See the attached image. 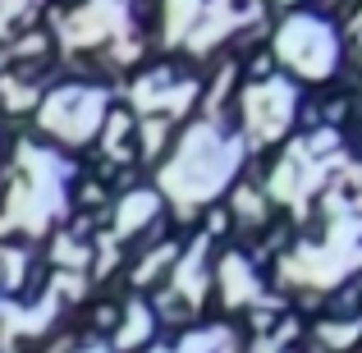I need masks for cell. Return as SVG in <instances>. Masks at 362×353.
Returning a JSON list of instances; mask_svg holds the SVG:
<instances>
[{
    "instance_id": "7",
    "label": "cell",
    "mask_w": 362,
    "mask_h": 353,
    "mask_svg": "<svg viewBox=\"0 0 362 353\" xmlns=\"http://www.w3.org/2000/svg\"><path fill=\"white\" fill-rule=\"evenodd\" d=\"M354 184L362 188V170H354ZM358 207H362V193H358Z\"/></svg>"
},
{
    "instance_id": "8",
    "label": "cell",
    "mask_w": 362,
    "mask_h": 353,
    "mask_svg": "<svg viewBox=\"0 0 362 353\" xmlns=\"http://www.w3.org/2000/svg\"><path fill=\"white\" fill-rule=\"evenodd\" d=\"M88 353H106V349H88Z\"/></svg>"
},
{
    "instance_id": "6",
    "label": "cell",
    "mask_w": 362,
    "mask_h": 353,
    "mask_svg": "<svg viewBox=\"0 0 362 353\" xmlns=\"http://www.w3.org/2000/svg\"><path fill=\"white\" fill-rule=\"evenodd\" d=\"M147 330H151V317H147V312H142V308H138V303H133V317H129V326H124V335H119V345H138V340H142V335H147Z\"/></svg>"
},
{
    "instance_id": "1",
    "label": "cell",
    "mask_w": 362,
    "mask_h": 353,
    "mask_svg": "<svg viewBox=\"0 0 362 353\" xmlns=\"http://www.w3.org/2000/svg\"><path fill=\"white\" fill-rule=\"evenodd\" d=\"M234 166H239L234 142H225L216 129H193L179 161L165 170V188H175L179 202H202L234 175Z\"/></svg>"
},
{
    "instance_id": "5",
    "label": "cell",
    "mask_w": 362,
    "mask_h": 353,
    "mask_svg": "<svg viewBox=\"0 0 362 353\" xmlns=\"http://www.w3.org/2000/svg\"><path fill=\"white\" fill-rule=\"evenodd\" d=\"M151 212H156V197H151V193H133V202L124 207V216H119V234H129L133 225H138V221H147Z\"/></svg>"
},
{
    "instance_id": "4",
    "label": "cell",
    "mask_w": 362,
    "mask_h": 353,
    "mask_svg": "<svg viewBox=\"0 0 362 353\" xmlns=\"http://www.w3.org/2000/svg\"><path fill=\"white\" fill-rule=\"evenodd\" d=\"M289 110H293V88H284V83L252 88V97H247V124H252V133H257L262 142L275 138V133H284Z\"/></svg>"
},
{
    "instance_id": "3",
    "label": "cell",
    "mask_w": 362,
    "mask_h": 353,
    "mask_svg": "<svg viewBox=\"0 0 362 353\" xmlns=\"http://www.w3.org/2000/svg\"><path fill=\"white\" fill-rule=\"evenodd\" d=\"M101 115V97L97 92H74V88H64V92H55L51 101H46V129H55V133H64V138H88L92 133V124H97Z\"/></svg>"
},
{
    "instance_id": "2",
    "label": "cell",
    "mask_w": 362,
    "mask_h": 353,
    "mask_svg": "<svg viewBox=\"0 0 362 353\" xmlns=\"http://www.w3.org/2000/svg\"><path fill=\"white\" fill-rule=\"evenodd\" d=\"M280 55L289 64H298V74L321 79V74L335 64V42H330V33L317 18H289L284 33H280Z\"/></svg>"
}]
</instances>
